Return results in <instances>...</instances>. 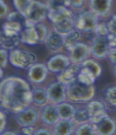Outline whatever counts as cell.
<instances>
[{
    "mask_svg": "<svg viewBox=\"0 0 116 135\" xmlns=\"http://www.w3.org/2000/svg\"><path fill=\"white\" fill-rule=\"evenodd\" d=\"M76 134L77 135H94V134H98L96 126L93 127L92 126L89 124H82L76 131Z\"/></svg>",
    "mask_w": 116,
    "mask_h": 135,
    "instance_id": "cell-28",
    "label": "cell"
},
{
    "mask_svg": "<svg viewBox=\"0 0 116 135\" xmlns=\"http://www.w3.org/2000/svg\"><path fill=\"white\" fill-rule=\"evenodd\" d=\"M3 69L1 68L0 69V78H3Z\"/></svg>",
    "mask_w": 116,
    "mask_h": 135,
    "instance_id": "cell-43",
    "label": "cell"
},
{
    "mask_svg": "<svg viewBox=\"0 0 116 135\" xmlns=\"http://www.w3.org/2000/svg\"><path fill=\"white\" fill-rule=\"evenodd\" d=\"M22 132L24 134H27V135H31V134H34L35 131L34 129L32 126H27V127H23L22 129Z\"/></svg>",
    "mask_w": 116,
    "mask_h": 135,
    "instance_id": "cell-40",
    "label": "cell"
},
{
    "mask_svg": "<svg viewBox=\"0 0 116 135\" xmlns=\"http://www.w3.org/2000/svg\"><path fill=\"white\" fill-rule=\"evenodd\" d=\"M35 135H50L52 134L50 131H49L46 129H40L37 131H35Z\"/></svg>",
    "mask_w": 116,
    "mask_h": 135,
    "instance_id": "cell-41",
    "label": "cell"
},
{
    "mask_svg": "<svg viewBox=\"0 0 116 135\" xmlns=\"http://www.w3.org/2000/svg\"><path fill=\"white\" fill-rule=\"evenodd\" d=\"M0 55H1V66L2 68H4L7 66V62L9 60V54L7 52V50L1 48V50H0Z\"/></svg>",
    "mask_w": 116,
    "mask_h": 135,
    "instance_id": "cell-33",
    "label": "cell"
},
{
    "mask_svg": "<svg viewBox=\"0 0 116 135\" xmlns=\"http://www.w3.org/2000/svg\"><path fill=\"white\" fill-rule=\"evenodd\" d=\"M96 94L94 83L80 73L66 85V94L69 101L76 103L88 102L92 100Z\"/></svg>",
    "mask_w": 116,
    "mask_h": 135,
    "instance_id": "cell-2",
    "label": "cell"
},
{
    "mask_svg": "<svg viewBox=\"0 0 116 135\" xmlns=\"http://www.w3.org/2000/svg\"><path fill=\"white\" fill-rule=\"evenodd\" d=\"M74 126L73 121L60 119L54 125V133L57 135H69L73 132Z\"/></svg>",
    "mask_w": 116,
    "mask_h": 135,
    "instance_id": "cell-22",
    "label": "cell"
},
{
    "mask_svg": "<svg viewBox=\"0 0 116 135\" xmlns=\"http://www.w3.org/2000/svg\"><path fill=\"white\" fill-rule=\"evenodd\" d=\"M1 48L6 49L7 50H12L16 49L21 41L20 33L3 27L1 32Z\"/></svg>",
    "mask_w": 116,
    "mask_h": 135,
    "instance_id": "cell-8",
    "label": "cell"
},
{
    "mask_svg": "<svg viewBox=\"0 0 116 135\" xmlns=\"http://www.w3.org/2000/svg\"><path fill=\"white\" fill-rule=\"evenodd\" d=\"M47 5L50 11H58L70 6L69 0H48Z\"/></svg>",
    "mask_w": 116,
    "mask_h": 135,
    "instance_id": "cell-27",
    "label": "cell"
},
{
    "mask_svg": "<svg viewBox=\"0 0 116 135\" xmlns=\"http://www.w3.org/2000/svg\"><path fill=\"white\" fill-rule=\"evenodd\" d=\"M110 34H116V15H114L107 23Z\"/></svg>",
    "mask_w": 116,
    "mask_h": 135,
    "instance_id": "cell-34",
    "label": "cell"
},
{
    "mask_svg": "<svg viewBox=\"0 0 116 135\" xmlns=\"http://www.w3.org/2000/svg\"><path fill=\"white\" fill-rule=\"evenodd\" d=\"M41 118L45 124L49 126H54L61 119L56 109V106L51 105L45 106L42 110Z\"/></svg>",
    "mask_w": 116,
    "mask_h": 135,
    "instance_id": "cell-19",
    "label": "cell"
},
{
    "mask_svg": "<svg viewBox=\"0 0 116 135\" xmlns=\"http://www.w3.org/2000/svg\"><path fill=\"white\" fill-rule=\"evenodd\" d=\"M38 112L34 108H26L25 110L17 113L16 121L21 127L32 126L38 119Z\"/></svg>",
    "mask_w": 116,
    "mask_h": 135,
    "instance_id": "cell-13",
    "label": "cell"
},
{
    "mask_svg": "<svg viewBox=\"0 0 116 135\" xmlns=\"http://www.w3.org/2000/svg\"><path fill=\"white\" fill-rule=\"evenodd\" d=\"M34 0H13V4L15 9L25 15L26 9Z\"/></svg>",
    "mask_w": 116,
    "mask_h": 135,
    "instance_id": "cell-30",
    "label": "cell"
},
{
    "mask_svg": "<svg viewBox=\"0 0 116 135\" xmlns=\"http://www.w3.org/2000/svg\"><path fill=\"white\" fill-rule=\"evenodd\" d=\"M106 99L110 105L116 106V86H111L107 90Z\"/></svg>",
    "mask_w": 116,
    "mask_h": 135,
    "instance_id": "cell-31",
    "label": "cell"
},
{
    "mask_svg": "<svg viewBox=\"0 0 116 135\" xmlns=\"http://www.w3.org/2000/svg\"><path fill=\"white\" fill-rule=\"evenodd\" d=\"M48 17L54 29L64 35L72 31L75 27L76 18L72 11L67 8L58 11H49Z\"/></svg>",
    "mask_w": 116,
    "mask_h": 135,
    "instance_id": "cell-3",
    "label": "cell"
},
{
    "mask_svg": "<svg viewBox=\"0 0 116 135\" xmlns=\"http://www.w3.org/2000/svg\"><path fill=\"white\" fill-rule=\"evenodd\" d=\"M73 121L80 125L90 122V114L87 108H79L76 110Z\"/></svg>",
    "mask_w": 116,
    "mask_h": 135,
    "instance_id": "cell-26",
    "label": "cell"
},
{
    "mask_svg": "<svg viewBox=\"0 0 116 135\" xmlns=\"http://www.w3.org/2000/svg\"><path fill=\"white\" fill-rule=\"evenodd\" d=\"M45 41L48 49L53 52L59 51L63 46H65L64 35L56 31V30L49 33Z\"/></svg>",
    "mask_w": 116,
    "mask_h": 135,
    "instance_id": "cell-17",
    "label": "cell"
},
{
    "mask_svg": "<svg viewBox=\"0 0 116 135\" xmlns=\"http://www.w3.org/2000/svg\"><path fill=\"white\" fill-rule=\"evenodd\" d=\"M48 94H49V99L51 102L53 104H59L63 102L66 97V85L57 82L51 84L48 89Z\"/></svg>",
    "mask_w": 116,
    "mask_h": 135,
    "instance_id": "cell-11",
    "label": "cell"
},
{
    "mask_svg": "<svg viewBox=\"0 0 116 135\" xmlns=\"http://www.w3.org/2000/svg\"><path fill=\"white\" fill-rule=\"evenodd\" d=\"M48 67L41 63L34 64L29 68L28 77L32 83L39 84L45 80L48 74Z\"/></svg>",
    "mask_w": 116,
    "mask_h": 135,
    "instance_id": "cell-15",
    "label": "cell"
},
{
    "mask_svg": "<svg viewBox=\"0 0 116 135\" xmlns=\"http://www.w3.org/2000/svg\"><path fill=\"white\" fill-rule=\"evenodd\" d=\"M110 48L107 36L97 35L92 42L91 51L96 58L101 59H104L108 55Z\"/></svg>",
    "mask_w": 116,
    "mask_h": 135,
    "instance_id": "cell-10",
    "label": "cell"
},
{
    "mask_svg": "<svg viewBox=\"0 0 116 135\" xmlns=\"http://www.w3.org/2000/svg\"><path fill=\"white\" fill-rule=\"evenodd\" d=\"M7 21L20 22L24 26V28H25L27 18L23 14H22V13H20L19 11H14V12H11L7 15Z\"/></svg>",
    "mask_w": 116,
    "mask_h": 135,
    "instance_id": "cell-29",
    "label": "cell"
},
{
    "mask_svg": "<svg viewBox=\"0 0 116 135\" xmlns=\"http://www.w3.org/2000/svg\"><path fill=\"white\" fill-rule=\"evenodd\" d=\"M80 72V66L78 64H70L64 70L61 71L57 76V81L65 85H68L70 82L77 77Z\"/></svg>",
    "mask_w": 116,
    "mask_h": 135,
    "instance_id": "cell-18",
    "label": "cell"
},
{
    "mask_svg": "<svg viewBox=\"0 0 116 135\" xmlns=\"http://www.w3.org/2000/svg\"><path fill=\"white\" fill-rule=\"evenodd\" d=\"M91 49L84 43L77 42L70 50V59L73 63H81L88 58Z\"/></svg>",
    "mask_w": 116,
    "mask_h": 135,
    "instance_id": "cell-14",
    "label": "cell"
},
{
    "mask_svg": "<svg viewBox=\"0 0 116 135\" xmlns=\"http://www.w3.org/2000/svg\"><path fill=\"white\" fill-rule=\"evenodd\" d=\"M99 25L98 15L94 11H84L76 18L75 27L77 30L88 33L96 31Z\"/></svg>",
    "mask_w": 116,
    "mask_h": 135,
    "instance_id": "cell-6",
    "label": "cell"
},
{
    "mask_svg": "<svg viewBox=\"0 0 116 135\" xmlns=\"http://www.w3.org/2000/svg\"><path fill=\"white\" fill-rule=\"evenodd\" d=\"M90 6L96 14L99 16H107L111 8V0H90Z\"/></svg>",
    "mask_w": 116,
    "mask_h": 135,
    "instance_id": "cell-20",
    "label": "cell"
},
{
    "mask_svg": "<svg viewBox=\"0 0 116 135\" xmlns=\"http://www.w3.org/2000/svg\"><path fill=\"white\" fill-rule=\"evenodd\" d=\"M56 109L61 119L73 120L76 109L72 105L63 102L56 105Z\"/></svg>",
    "mask_w": 116,
    "mask_h": 135,
    "instance_id": "cell-23",
    "label": "cell"
},
{
    "mask_svg": "<svg viewBox=\"0 0 116 135\" xmlns=\"http://www.w3.org/2000/svg\"><path fill=\"white\" fill-rule=\"evenodd\" d=\"M95 32L97 34V35H103V36H107L110 34L108 26H107V24H106L104 22L99 23Z\"/></svg>",
    "mask_w": 116,
    "mask_h": 135,
    "instance_id": "cell-32",
    "label": "cell"
},
{
    "mask_svg": "<svg viewBox=\"0 0 116 135\" xmlns=\"http://www.w3.org/2000/svg\"><path fill=\"white\" fill-rule=\"evenodd\" d=\"M70 61L71 59L64 55H56L48 61L47 67L51 72L60 73L71 64Z\"/></svg>",
    "mask_w": 116,
    "mask_h": 135,
    "instance_id": "cell-16",
    "label": "cell"
},
{
    "mask_svg": "<svg viewBox=\"0 0 116 135\" xmlns=\"http://www.w3.org/2000/svg\"><path fill=\"white\" fill-rule=\"evenodd\" d=\"M107 55L110 62L114 64H116V47H110Z\"/></svg>",
    "mask_w": 116,
    "mask_h": 135,
    "instance_id": "cell-37",
    "label": "cell"
},
{
    "mask_svg": "<svg viewBox=\"0 0 116 135\" xmlns=\"http://www.w3.org/2000/svg\"><path fill=\"white\" fill-rule=\"evenodd\" d=\"M114 73H115V75H116V64H114Z\"/></svg>",
    "mask_w": 116,
    "mask_h": 135,
    "instance_id": "cell-44",
    "label": "cell"
},
{
    "mask_svg": "<svg viewBox=\"0 0 116 135\" xmlns=\"http://www.w3.org/2000/svg\"><path fill=\"white\" fill-rule=\"evenodd\" d=\"M80 38V34L78 31L72 30L69 33L64 35V43L65 48L70 51V50L78 42Z\"/></svg>",
    "mask_w": 116,
    "mask_h": 135,
    "instance_id": "cell-25",
    "label": "cell"
},
{
    "mask_svg": "<svg viewBox=\"0 0 116 135\" xmlns=\"http://www.w3.org/2000/svg\"><path fill=\"white\" fill-rule=\"evenodd\" d=\"M33 100L34 102L38 105H45L49 99V94L47 90L44 88H38L33 92Z\"/></svg>",
    "mask_w": 116,
    "mask_h": 135,
    "instance_id": "cell-24",
    "label": "cell"
},
{
    "mask_svg": "<svg viewBox=\"0 0 116 135\" xmlns=\"http://www.w3.org/2000/svg\"><path fill=\"white\" fill-rule=\"evenodd\" d=\"M80 73L83 74L88 78H89L93 83L100 76L102 73V67L100 65L92 59L85 60L81 62Z\"/></svg>",
    "mask_w": 116,
    "mask_h": 135,
    "instance_id": "cell-12",
    "label": "cell"
},
{
    "mask_svg": "<svg viewBox=\"0 0 116 135\" xmlns=\"http://www.w3.org/2000/svg\"><path fill=\"white\" fill-rule=\"evenodd\" d=\"M0 7H1L0 17H1L2 19H3L5 17L8 15V7H7V5L4 3L3 0H0Z\"/></svg>",
    "mask_w": 116,
    "mask_h": 135,
    "instance_id": "cell-35",
    "label": "cell"
},
{
    "mask_svg": "<svg viewBox=\"0 0 116 135\" xmlns=\"http://www.w3.org/2000/svg\"><path fill=\"white\" fill-rule=\"evenodd\" d=\"M9 61L12 66L17 68L28 69L35 64L37 56L31 52L14 49L9 54Z\"/></svg>",
    "mask_w": 116,
    "mask_h": 135,
    "instance_id": "cell-5",
    "label": "cell"
},
{
    "mask_svg": "<svg viewBox=\"0 0 116 135\" xmlns=\"http://www.w3.org/2000/svg\"><path fill=\"white\" fill-rule=\"evenodd\" d=\"M49 9L47 4L34 0L26 9L25 16L29 22L36 24L45 20L49 15Z\"/></svg>",
    "mask_w": 116,
    "mask_h": 135,
    "instance_id": "cell-7",
    "label": "cell"
},
{
    "mask_svg": "<svg viewBox=\"0 0 116 135\" xmlns=\"http://www.w3.org/2000/svg\"><path fill=\"white\" fill-rule=\"evenodd\" d=\"M87 109L90 114V122L94 125L98 124L107 116L106 105L102 101L95 100L90 102L87 105Z\"/></svg>",
    "mask_w": 116,
    "mask_h": 135,
    "instance_id": "cell-9",
    "label": "cell"
},
{
    "mask_svg": "<svg viewBox=\"0 0 116 135\" xmlns=\"http://www.w3.org/2000/svg\"><path fill=\"white\" fill-rule=\"evenodd\" d=\"M1 134H3V135H9V134H13V135H16V134H18V133H16V132H14V131H6V132H3V133H2Z\"/></svg>",
    "mask_w": 116,
    "mask_h": 135,
    "instance_id": "cell-42",
    "label": "cell"
},
{
    "mask_svg": "<svg viewBox=\"0 0 116 135\" xmlns=\"http://www.w3.org/2000/svg\"><path fill=\"white\" fill-rule=\"evenodd\" d=\"M31 86L28 82L18 77H8L0 84V102L3 109L19 113L34 102Z\"/></svg>",
    "mask_w": 116,
    "mask_h": 135,
    "instance_id": "cell-1",
    "label": "cell"
},
{
    "mask_svg": "<svg viewBox=\"0 0 116 135\" xmlns=\"http://www.w3.org/2000/svg\"><path fill=\"white\" fill-rule=\"evenodd\" d=\"M7 115L5 114V113L3 111L0 112V122H1V124H0V133H3L5 127L7 126Z\"/></svg>",
    "mask_w": 116,
    "mask_h": 135,
    "instance_id": "cell-36",
    "label": "cell"
},
{
    "mask_svg": "<svg viewBox=\"0 0 116 135\" xmlns=\"http://www.w3.org/2000/svg\"><path fill=\"white\" fill-rule=\"evenodd\" d=\"M108 42L110 47H116V34H109L107 35Z\"/></svg>",
    "mask_w": 116,
    "mask_h": 135,
    "instance_id": "cell-39",
    "label": "cell"
},
{
    "mask_svg": "<svg viewBox=\"0 0 116 135\" xmlns=\"http://www.w3.org/2000/svg\"><path fill=\"white\" fill-rule=\"evenodd\" d=\"M84 1L85 0H69L70 6H72V7H74L76 9L81 8L84 3Z\"/></svg>",
    "mask_w": 116,
    "mask_h": 135,
    "instance_id": "cell-38",
    "label": "cell"
},
{
    "mask_svg": "<svg viewBox=\"0 0 116 135\" xmlns=\"http://www.w3.org/2000/svg\"><path fill=\"white\" fill-rule=\"evenodd\" d=\"M95 126L98 134L100 135H112L116 130V124L114 121L107 116L100 122L95 125Z\"/></svg>",
    "mask_w": 116,
    "mask_h": 135,
    "instance_id": "cell-21",
    "label": "cell"
},
{
    "mask_svg": "<svg viewBox=\"0 0 116 135\" xmlns=\"http://www.w3.org/2000/svg\"><path fill=\"white\" fill-rule=\"evenodd\" d=\"M48 34V29L45 25L32 23L27 20L25 27L20 33L21 41L23 43L34 46L45 41Z\"/></svg>",
    "mask_w": 116,
    "mask_h": 135,
    "instance_id": "cell-4",
    "label": "cell"
}]
</instances>
